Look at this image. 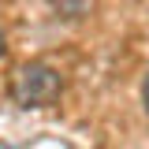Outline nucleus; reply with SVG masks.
Listing matches in <instances>:
<instances>
[{
  "label": "nucleus",
  "instance_id": "3",
  "mask_svg": "<svg viewBox=\"0 0 149 149\" xmlns=\"http://www.w3.org/2000/svg\"><path fill=\"white\" fill-rule=\"evenodd\" d=\"M0 56H4V34H0Z\"/></svg>",
  "mask_w": 149,
  "mask_h": 149
},
{
  "label": "nucleus",
  "instance_id": "2",
  "mask_svg": "<svg viewBox=\"0 0 149 149\" xmlns=\"http://www.w3.org/2000/svg\"><path fill=\"white\" fill-rule=\"evenodd\" d=\"M142 97H146V112H149V74H146V90H142Z\"/></svg>",
  "mask_w": 149,
  "mask_h": 149
},
{
  "label": "nucleus",
  "instance_id": "1",
  "mask_svg": "<svg viewBox=\"0 0 149 149\" xmlns=\"http://www.w3.org/2000/svg\"><path fill=\"white\" fill-rule=\"evenodd\" d=\"M60 90H63L60 71L49 67V63H41V60L22 63L15 71V78H11V97L22 108H45V104H52L60 97Z\"/></svg>",
  "mask_w": 149,
  "mask_h": 149
}]
</instances>
